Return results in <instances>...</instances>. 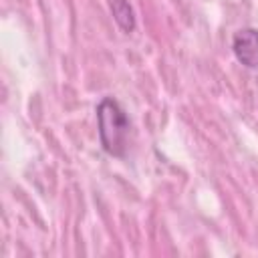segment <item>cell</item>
Here are the masks:
<instances>
[{
  "label": "cell",
  "instance_id": "obj_1",
  "mask_svg": "<svg viewBox=\"0 0 258 258\" xmlns=\"http://www.w3.org/2000/svg\"><path fill=\"white\" fill-rule=\"evenodd\" d=\"M95 113H97V129L103 151L113 157H123L127 153L129 133H131V121L125 109L117 99L105 97L99 101Z\"/></svg>",
  "mask_w": 258,
  "mask_h": 258
},
{
  "label": "cell",
  "instance_id": "obj_2",
  "mask_svg": "<svg viewBox=\"0 0 258 258\" xmlns=\"http://www.w3.org/2000/svg\"><path fill=\"white\" fill-rule=\"evenodd\" d=\"M232 50L240 64L258 69V28H240L232 38Z\"/></svg>",
  "mask_w": 258,
  "mask_h": 258
},
{
  "label": "cell",
  "instance_id": "obj_3",
  "mask_svg": "<svg viewBox=\"0 0 258 258\" xmlns=\"http://www.w3.org/2000/svg\"><path fill=\"white\" fill-rule=\"evenodd\" d=\"M109 8H111V14H113L115 22L119 24V28L123 32L129 34V32L135 30V12H133V8L127 0H111Z\"/></svg>",
  "mask_w": 258,
  "mask_h": 258
}]
</instances>
